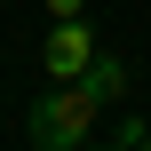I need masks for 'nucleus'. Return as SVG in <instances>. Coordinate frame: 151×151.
<instances>
[{"label": "nucleus", "instance_id": "4", "mask_svg": "<svg viewBox=\"0 0 151 151\" xmlns=\"http://www.w3.org/2000/svg\"><path fill=\"white\" fill-rule=\"evenodd\" d=\"M80 8H88V0H48V16H80Z\"/></svg>", "mask_w": 151, "mask_h": 151}, {"label": "nucleus", "instance_id": "1", "mask_svg": "<svg viewBox=\"0 0 151 151\" xmlns=\"http://www.w3.org/2000/svg\"><path fill=\"white\" fill-rule=\"evenodd\" d=\"M96 111H104V96L88 88V80H56L32 111H24V135L40 151H80L88 135H96Z\"/></svg>", "mask_w": 151, "mask_h": 151}, {"label": "nucleus", "instance_id": "2", "mask_svg": "<svg viewBox=\"0 0 151 151\" xmlns=\"http://www.w3.org/2000/svg\"><path fill=\"white\" fill-rule=\"evenodd\" d=\"M40 64H48V80H80V72L96 64V32H88V16H56Z\"/></svg>", "mask_w": 151, "mask_h": 151}, {"label": "nucleus", "instance_id": "3", "mask_svg": "<svg viewBox=\"0 0 151 151\" xmlns=\"http://www.w3.org/2000/svg\"><path fill=\"white\" fill-rule=\"evenodd\" d=\"M80 80H88L104 104H119V96H127V64H119V56H104V48H96V64H88Z\"/></svg>", "mask_w": 151, "mask_h": 151}]
</instances>
